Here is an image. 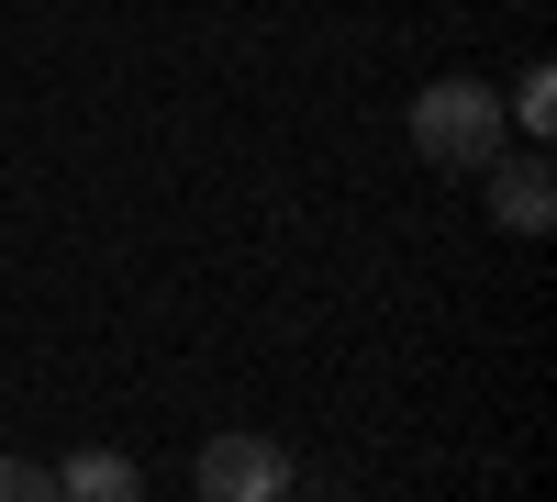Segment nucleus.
Listing matches in <instances>:
<instances>
[{
    "label": "nucleus",
    "mask_w": 557,
    "mask_h": 502,
    "mask_svg": "<svg viewBox=\"0 0 557 502\" xmlns=\"http://www.w3.org/2000/svg\"><path fill=\"white\" fill-rule=\"evenodd\" d=\"M290 480H301L290 446H278V436H246V425H223L201 458H190V491H201V502H278Z\"/></svg>",
    "instance_id": "obj_2"
},
{
    "label": "nucleus",
    "mask_w": 557,
    "mask_h": 502,
    "mask_svg": "<svg viewBox=\"0 0 557 502\" xmlns=\"http://www.w3.org/2000/svg\"><path fill=\"white\" fill-rule=\"evenodd\" d=\"M480 179H491V223H502V235L535 246L546 223H557V168H546V146H502Z\"/></svg>",
    "instance_id": "obj_3"
},
{
    "label": "nucleus",
    "mask_w": 557,
    "mask_h": 502,
    "mask_svg": "<svg viewBox=\"0 0 557 502\" xmlns=\"http://www.w3.org/2000/svg\"><path fill=\"white\" fill-rule=\"evenodd\" d=\"M502 112H513V134H524V146H546V134H557V68L535 57L513 89H502Z\"/></svg>",
    "instance_id": "obj_5"
},
{
    "label": "nucleus",
    "mask_w": 557,
    "mask_h": 502,
    "mask_svg": "<svg viewBox=\"0 0 557 502\" xmlns=\"http://www.w3.org/2000/svg\"><path fill=\"white\" fill-rule=\"evenodd\" d=\"M134 491H146V469L112 458V446H89V458H67V469H57V502H134Z\"/></svg>",
    "instance_id": "obj_4"
},
{
    "label": "nucleus",
    "mask_w": 557,
    "mask_h": 502,
    "mask_svg": "<svg viewBox=\"0 0 557 502\" xmlns=\"http://www.w3.org/2000/svg\"><path fill=\"white\" fill-rule=\"evenodd\" d=\"M513 12H535V0H513Z\"/></svg>",
    "instance_id": "obj_7"
},
{
    "label": "nucleus",
    "mask_w": 557,
    "mask_h": 502,
    "mask_svg": "<svg viewBox=\"0 0 557 502\" xmlns=\"http://www.w3.org/2000/svg\"><path fill=\"white\" fill-rule=\"evenodd\" d=\"M0 502H57V469L45 458H0Z\"/></svg>",
    "instance_id": "obj_6"
},
{
    "label": "nucleus",
    "mask_w": 557,
    "mask_h": 502,
    "mask_svg": "<svg viewBox=\"0 0 557 502\" xmlns=\"http://www.w3.org/2000/svg\"><path fill=\"white\" fill-rule=\"evenodd\" d=\"M502 146H513V112H502L491 78H424L412 89V157L446 179H480Z\"/></svg>",
    "instance_id": "obj_1"
}]
</instances>
